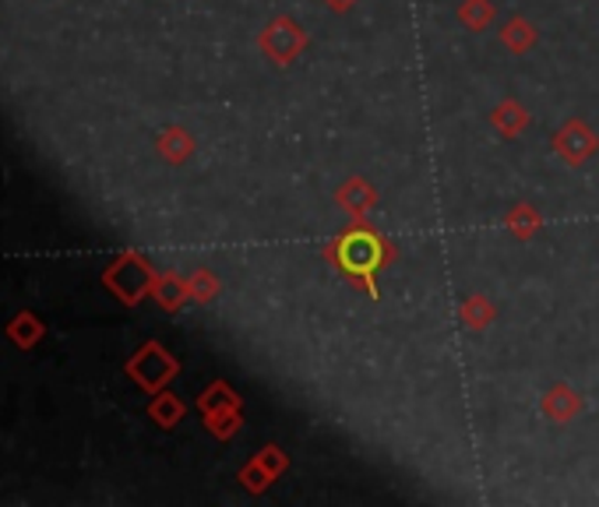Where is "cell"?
Listing matches in <instances>:
<instances>
[{
    "label": "cell",
    "mask_w": 599,
    "mask_h": 507,
    "mask_svg": "<svg viewBox=\"0 0 599 507\" xmlns=\"http://www.w3.org/2000/svg\"><path fill=\"white\" fill-rule=\"evenodd\" d=\"M321 258L332 265L353 289H360L363 297L381 300L378 276L384 268L395 265L399 247L384 237L378 226H371V219H350V226H345L339 237H332L324 244Z\"/></svg>",
    "instance_id": "1"
},
{
    "label": "cell",
    "mask_w": 599,
    "mask_h": 507,
    "mask_svg": "<svg viewBox=\"0 0 599 507\" xmlns=\"http://www.w3.org/2000/svg\"><path fill=\"white\" fill-rule=\"evenodd\" d=\"M159 271L152 268V261L142 250H124L117 254L106 271H103V286L117 297L124 307H138L145 297H152V286H156Z\"/></svg>",
    "instance_id": "2"
},
{
    "label": "cell",
    "mask_w": 599,
    "mask_h": 507,
    "mask_svg": "<svg viewBox=\"0 0 599 507\" xmlns=\"http://www.w3.org/2000/svg\"><path fill=\"white\" fill-rule=\"evenodd\" d=\"M124 370L145 395H156V392H163V387H169L173 377L180 374V360L173 356L163 342L152 339V342H142L138 349H134L124 363Z\"/></svg>",
    "instance_id": "3"
},
{
    "label": "cell",
    "mask_w": 599,
    "mask_h": 507,
    "mask_svg": "<svg viewBox=\"0 0 599 507\" xmlns=\"http://www.w3.org/2000/svg\"><path fill=\"white\" fill-rule=\"evenodd\" d=\"M307 46H311V35H307V29L297 22V18H289V14H276L272 22H268V25L258 32V50H261L276 68L293 64Z\"/></svg>",
    "instance_id": "4"
},
{
    "label": "cell",
    "mask_w": 599,
    "mask_h": 507,
    "mask_svg": "<svg viewBox=\"0 0 599 507\" xmlns=\"http://www.w3.org/2000/svg\"><path fill=\"white\" fill-rule=\"evenodd\" d=\"M289 473V455L282 452L279 444H265L258 455H250L240 469H237V483L244 486L247 494L261 497L268 486L276 479H282Z\"/></svg>",
    "instance_id": "5"
},
{
    "label": "cell",
    "mask_w": 599,
    "mask_h": 507,
    "mask_svg": "<svg viewBox=\"0 0 599 507\" xmlns=\"http://www.w3.org/2000/svg\"><path fill=\"white\" fill-rule=\"evenodd\" d=\"M550 145H554L560 163L571 166V169H582L599 152V134L582 121V116H571L568 124H560V131L554 134Z\"/></svg>",
    "instance_id": "6"
},
{
    "label": "cell",
    "mask_w": 599,
    "mask_h": 507,
    "mask_svg": "<svg viewBox=\"0 0 599 507\" xmlns=\"http://www.w3.org/2000/svg\"><path fill=\"white\" fill-rule=\"evenodd\" d=\"M378 201H381L378 187L366 180V177H360V173L335 187V205H339V211H345L350 219H371V211H374Z\"/></svg>",
    "instance_id": "7"
},
{
    "label": "cell",
    "mask_w": 599,
    "mask_h": 507,
    "mask_svg": "<svg viewBox=\"0 0 599 507\" xmlns=\"http://www.w3.org/2000/svg\"><path fill=\"white\" fill-rule=\"evenodd\" d=\"M582 408H586V399L578 395L571 384H554V387H547V395L539 399V413L557 426L575 423L578 416H582Z\"/></svg>",
    "instance_id": "8"
},
{
    "label": "cell",
    "mask_w": 599,
    "mask_h": 507,
    "mask_svg": "<svg viewBox=\"0 0 599 507\" xmlns=\"http://www.w3.org/2000/svg\"><path fill=\"white\" fill-rule=\"evenodd\" d=\"M156 152H159V159H163V163H169V166H184V163H190V155L198 152V142H195V134H190L184 124H169V127L159 131Z\"/></svg>",
    "instance_id": "9"
},
{
    "label": "cell",
    "mask_w": 599,
    "mask_h": 507,
    "mask_svg": "<svg viewBox=\"0 0 599 507\" xmlns=\"http://www.w3.org/2000/svg\"><path fill=\"white\" fill-rule=\"evenodd\" d=\"M529 124H533V113L521 106L518 100H500V103L490 110V127H494L505 142L521 138V134L529 131Z\"/></svg>",
    "instance_id": "10"
},
{
    "label": "cell",
    "mask_w": 599,
    "mask_h": 507,
    "mask_svg": "<svg viewBox=\"0 0 599 507\" xmlns=\"http://www.w3.org/2000/svg\"><path fill=\"white\" fill-rule=\"evenodd\" d=\"M8 342L11 345H18V349H35L43 342V335H47V324H43V318L35 314V310H18V314L8 321Z\"/></svg>",
    "instance_id": "11"
},
{
    "label": "cell",
    "mask_w": 599,
    "mask_h": 507,
    "mask_svg": "<svg viewBox=\"0 0 599 507\" xmlns=\"http://www.w3.org/2000/svg\"><path fill=\"white\" fill-rule=\"evenodd\" d=\"M152 300H156L166 314H177V310L190 300L187 276H177V271H159L156 286H152Z\"/></svg>",
    "instance_id": "12"
},
{
    "label": "cell",
    "mask_w": 599,
    "mask_h": 507,
    "mask_svg": "<svg viewBox=\"0 0 599 507\" xmlns=\"http://www.w3.org/2000/svg\"><path fill=\"white\" fill-rule=\"evenodd\" d=\"M148 420L159 426V431H173V426H180V420L187 416V405L180 395H173L169 387H163V392H156L148 399Z\"/></svg>",
    "instance_id": "13"
},
{
    "label": "cell",
    "mask_w": 599,
    "mask_h": 507,
    "mask_svg": "<svg viewBox=\"0 0 599 507\" xmlns=\"http://www.w3.org/2000/svg\"><path fill=\"white\" fill-rule=\"evenodd\" d=\"M500 46L505 50H512L515 56H526L533 46H536V39H539V32H536V25L529 22L526 14H512L505 25H500Z\"/></svg>",
    "instance_id": "14"
},
{
    "label": "cell",
    "mask_w": 599,
    "mask_h": 507,
    "mask_svg": "<svg viewBox=\"0 0 599 507\" xmlns=\"http://www.w3.org/2000/svg\"><path fill=\"white\" fill-rule=\"evenodd\" d=\"M458 321L466 324L469 331H487L497 321V303L490 297H483V292H473V297L462 300Z\"/></svg>",
    "instance_id": "15"
},
{
    "label": "cell",
    "mask_w": 599,
    "mask_h": 507,
    "mask_svg": "<svg viewBox=\"0 0 599 507\" xmlns=\"http://www.w3.org/2000/svg\"><path fill=\"white\" fill-rule=\"evenodd\" d=\"M505 229L512 232L515 240H521V244H529L539 229H544V216H539V208L536 205H529V201H518L508 216H505Z\"/></svg>",
    "instance_id": "16"
},
{
    "label": "cell",
    "mask_w": 599,
    "mask_h": 507,
    "mask_svg": "<svg viewBox=\"0 0 599 507\" xmlns=\"http://www.w3.org/2000/svg\"><path fill=\"white\" fill-rule=\"evenodd\" d=\"M223 408H244V399L229 381H211L198 395V413L208 416V413H223Z\"/></svg>",
    "instance_id": "17"
},
{
    "label": "cell",
    "mask_w": 599,
    "mask_h": 507,
    "mask_svg": "<svg viewBox=\"0 0 599 507\" xmlns=\"http://www.w3.org/2000/svg\"><path fill=\"white\" fill-rule=\"evenodd\" d=\"M205 431L216 441H234L244 431V408H223V413H208L202 416Z\"/></svg>",
    "instance_id": "18"
},
{
    "label": "cell",
    "mask_w": 599,
    "mask_h": 507,
    "mask_svg": "<svg viewBox=\"0 0 599 507\" xmlns=\"http://www.w3.org/2000/svg\"><path fill=\"white\" fill-rule=\"evenodd\" d=\"M494 18H497V4H490V0H466V4H458V22L469 32H487L494 25Z\"/></svg>",
    "instance_id": "19"
},
{
    "label": "cell",
    "mask_w": 599,
    "mask_h": 507,
    "mask_svg": "<svg viewBox=\"0 0 599 507\" xmlns=\"http://www.w3.org/2000/svg\"><path fill=\"white\" fill-rule=\"evenodd\" d=\"M187 286H190V300H195V303H211L223 292V279L211 268H205V265L190 271Z\"/></svg>",
    "instance_id": "20"
},
{
    "label": "cell",
    "mask_w": 599,
    "mask_h": 507,
    "mask_svg": "<svg viewBox=\"0 0 599 507\" xmlns=\"http://www.w3.org/2000/svg\"><path fill=\"white\" fill-rule=\"evenodd\" d=\"M357 4H360V0H324V8L332 14H345V11H353Z\"/></svg>",
    "instance_id": "21"
}]
</instances>
